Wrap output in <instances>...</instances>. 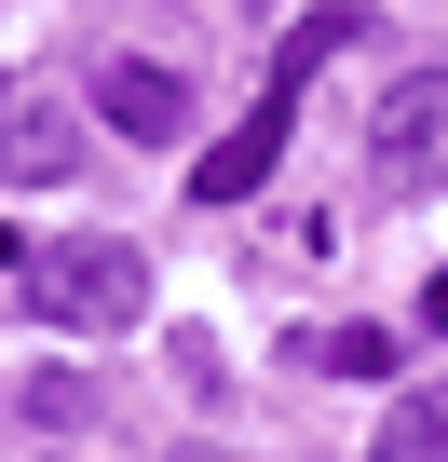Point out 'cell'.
<instances>
[{
	"instance_id": "obj_4",
	"label": "cell",
	"mask_w": 448,
	"mask_h": 462,
	"mask_svg": "<svg viewBox=\"0 0 448 462\" xmlns=\"http://www.w3.org/2000/svg\"><path fill=\"white\" fill-rule=\"evenodd\" d=\"M96 123L136 136V150H177V136H190V82L150 69V55H96Z\"/></svg>"
},
{
	"instance_id": "obj_11",
	"label": "cell",
	"mask_w": 448,
	"mask_h": 462,
	"mask_svg": "<svg viewBox=\"0 0 448 462\" xmlns=\"http://www.w3.org/2000/svg\"><path fill=\"white\" fill-rule=\"evenodd\" d=\"M0 109H14V82H0Z\"/></svg>"
},
{
	"instance_id": "obj_9",
	"label": "cell",
	"mask_w": 448,
	"mask_h": 462,
	"mask_svg": "<svg viewBox=\"0 0 448 462\" xmlns=\"http://www.w3.org/2000/svg\"><path fill=\"white\" fill-rule=\"evenodd\" d=\"M421 327H434V340H448V273H434V286H421Z\"/></svg>"
},
{
	"instance_id": "obj_5",
	"label": "cell",
	"mask_w": 448,
	"mask_h": 462,
	"mask_svg": "<svg viewBox=\"0 0 448 462\" xmlns=\"http://www.w3.org/2000/svg\"><path fill=\"white\" fill-rule=\"evenodd\" d=\"M0 177H14V190L82 177V123H69L55 96H28V82H14V109H0Z\"/></svg>"
},
{
	"instance_id": "obj_2",
	"label": "cell",
	"mask_w": 448,
	"mask_h": 462,
	"mask_svg": "<svg viewBox=\"0 0 448 462\" xmlns=\"http://www.w3.org/2000/svg\"><path fill=\"white\" fill-rule=\"evenodd\" d=\"M299 82H313V55L286 42V55H272V82H259V109H245L232 136H204L190 204H259V190H272V163H286V136H299Z\"/></svg>"
},
{
	"instance_id": "obj_3",
	"label": "cell",
	"mask_w": 448,
	"mask_h": 462,
	"mask_svg": "<svg viewBox=\"0 0 448 462\" xmlns=\"http://www.w3.org/2000/svg\"><path fill=\"white\" fill-rule=\"evenodd\" d=\"M367 150H380V190H448V69H407L380 96Z\"/></svg>"
},
{
	"instance_id": "obj_1",
	"label": "cell",
	"mask_w": 448,
	"mask_h": 462,
	"mask_svg": "<svg viewBox=\"0 0 448 462\" xmlns=\"http://www.w3.org/2000/svg\"><path fill=\"white\" fill-rule=\"evenodd\" d=\"M28 313H41V327H82V340H123V327H150V259L123 245V231H96V245H41V259H28Z\"/></svg>"
},
{
	"instance_id": "obj_10",
	"label": "cell",
	"mask_w": 448,
	"mask_h": 462,
	"mask_svg": "<svg viewBox=\"0 0 448 462\" xmlns=\"http://www.w3.org/2000/svg\"><path fill=\"white\" fill-rule=\"evenodd\" d=\"M177 462H232V448H177Z\"/></svg>"
},
{
	"instance_id": "obj_8",
	"label": "cell",
	"mask_w": 448,
	"mask_h": 462,
	"mask_svg": "<svg viewBox=\"0 0 448 462\" xmlns=\"http://www.w3.org/2000/svg\"><path fill=\"white\" fill-rule=\"evenodd\" d=\"M28 421H41V435H82V421H96V381L41 367V381H28Z\"/></svg>"
},
{
	"instance_id": "obj_7",
	"label": "cell",
	"mask_w": 448,
	"mask_h": 462,
	"mask_svg": "<svg viewBox=\"0 0 448 462\" xmlns=\"http://www.w3.org/2000/svg\"><path fill=\"white\" fill-rule=\"evenodd\" d=\"M299 354H313L326 381H380V367H394V340H380V327H326V340H299Z\"/></svg>"
},
{
	"instance_id": "obj_6",
	"label": "cell",
	"mask_w": 448,
	"mask_h": 462,
	"mask_svg": "<svg viewBox=\"0 0 448 462\" xmlns=\"http://www.w3.org/2000/svg\"><path fill=\"white\" fill-rule=\"evenodd\" d=\"M367 462H448V381L394 394V421H380V448H367Z\"/></svg>"
}]
</instances>
